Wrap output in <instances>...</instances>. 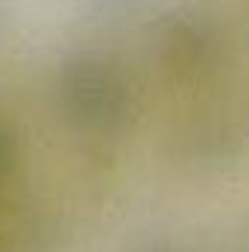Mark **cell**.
<instances>
[{
  "mask_svg": "<svg viewBox=\"0 0 249 252\" xmlns=\"http://www.w3.org/2000/svg\"><path fill=\"white\" fill-rule=\"evenodd\" d=\"M0 252H6V250H3V244H0Z\"/></svg>",
  "mask_w": 249,
  "mask_h": 252,
  "instance_id": "obj_5",
  "label": "cell"
},
{
  "mask_svg": "<svg viewBox=\"0 0 249 252\" xmlns=\"http://www.w3.org/2000/svg\"><path fill=\"white\" fill-rule=\"evenodd\" d=\"M12 167H15V141H12V135L0 126V188H3L6 179L12 176Z\"/></svg>",
  "mask_w": 249,
  "mask_h": 252,
  "instance_id": "obj_3",
  "label": "cell"
},
{
  "mask_svg": "<svg viewBox=\"0 0 249 252\" xmlns=\"http://www.w3.org/2000/svg\"><path fill=\"white\" fill-rule=\"evenodd\" d=\"M64 121L79 132H115L132 109V88L118 64L103 56H76L62 67L56 85Z\"/></svg>",
  "mask_w": 249,
  "mask_h": 252,
  "instance_id": "obj_1",
  "label": "cell"
},
{
  "mask_svg": "<svg viewBox=\"0 0 249 252\" xmlns=\"http://www.w3.org/2000/svg\"><path fill=\"white\" fill-rule=\"evenodd\" d=\"M135 252H185V250H179L176 244H147V247H138Z\"/></svg>",
  "mask_w": 249,
  "mask_h": 252,
  "instance_id": "obj_4",
  "label": "cell"
},
{
  "mask_svg": "<svg viewBox=\"0 0 249 252\" xmlns=\"http://www.w3.org/2000/svg\"><path fill=\"white\" fill-rule=\"evenodd\" d=\"M226 53V35L205 9H176L158 27V59L182 82L211 76Z\"/></svg>",
  "mask_w": 249,
  "mask_h": 252,
  "instance_id": "obj_2",
  "label": "cell"
}]
</instances>
